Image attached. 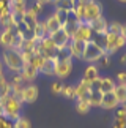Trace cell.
I'll use <instances>...</instances> for the list:
<instances>
[{
    "mask_svg": "<svg viewBox=\"0 0 126 128\" xmlns=\"http://www.w3.org/2000/svg\"><path fill=\"white\" fill-rule=\"evenodd\" d=\"M16 32H17L16 27H13V28H5V30L2 32V35H0V44L8 49L9 46H11L13 36H14V33H16Z\"/></svg>",
    "mask_w": 126,
    "mask_h": 128,
    "instance_id": "8fae6325",
    "label": "cell"
},
{
    "mask_svg": "<svg viewBox=\"0 0 126 128\" xmlns=\"http://www.w3.org/2000/svg\"><path fill=\"white\" fill-rule=\"evenodd\" d=\"M22 98L25 103H33L38 98V88L35 86H27L24 87V92H22Z\"/></svg>",
    "mask_w": 126,
    "mask_h": 128,
    "instance_id": "ac0fdd59",
    "label": "cell"
},
{
    "mask_svg": "<svg viewBox=\"0 0 126 128\" xmlns=\"http://www.w3.org/2000/svg\"><path fill=\"white\" fill-rule=\"evenodd\" d=\"M114 128H126V119H115Z\"/></svg>",
    "mask_w": 126,
    "mask_h": 128,
    "instance_id": "8d00e7d4",
    "label": "cell"
},
{
    "mask_svg": "<svg viewBox=\"0 0 126 128\" xmlns=\"http://www.w3.org/2000/svg\"><path fill=\"white\" fill-rule=\"evenodd\" d=\"M38 2H41L43 5H44V3H51V2H54V0H38Z\"/></svg>",
    "mask_w": 126,
    "mask_h": 128,
    "instance_id": "f6af8a7d",
    "label": "cell"
},
{
    "mask_svg": "<svg viewBox=\"0 0 126 128\" xmlns=\"http://www.w3.org/2000/svg\"><path fill=\"white\" fill-rule=\"evenodd\" d=\"M120 2H123V3H126V0H120Z\"/></svg>",
    "mask_w": 126,
    "mask_h": 128,
    "instance_id": "c3c4849f",
    "label": "cell"
},
{
    "mask_svg": "<svg viewBox=\"0 0 126 128\" xmlns=\"http://www.w3.org/2000/svg\"><path fill=\"white\" fill-rule=\"evenodd\" d=\"M8 2H9V0H8Z\"/></svg>",
    "mask_w": 126,
    "mask_h": 128,
    "instance_id": "681fc988",
    "label": "cell"
},
{
    "mask_svg": "<svg viewBox=\"0 0 126 128\" xmlns=\"http://www.w3.org/2000/svg\"><path fill=\"white\" fill-rule=\"evenodd\" d=\"M87 24H88V27L91 28V32L96 33V35H106V33L109 32V24L103 16L96 18V19H93V21H90Z\"/></svg>",
    "mask_w": 126,
    "mask_h": 128,
    "instance_id": "8992f818",
    "label": "cell"
},
{
    "mask_svg": "<svg viewBox=\"0 0 126 128\" xmlns=\"http://www.w3.org/2000/svg\"><path fill=\"white\" fill-rule=\"evenodd\" d=\"M54 16L57 18L59 24L63 27L68 22V19H69V11H66V10H55V14H54Z\"/></svg>",
    "mask_w": 126,
    "mask_h": 128,
    "instance_id": "484cf974",
    "label": "cell"
},
{
    "mask_svg": "<svg viewBox=\"0 0 126 128\" xmlns=\"http://www.w3.org/2000/svg\"><path fill=\"white\" fill-rule=\"evenodd\" d=\"M91 35H93V32H91V28L88 27V24L87 22H79V26H77V30L74 32V35L71 36L72 41H91Z\"/></svg>",
    "mask_w": 126,
    "mask_h": 128,
    "instance_id": "5b68a950",
    "label": "cell"
},
{
    "mask_svg": "<svg viewBox=\"0 0 126 128\" xmlns=\"http://www.w3.org/2000/svg\"><path fill=\"white\" fill-rule=\"evenodd\" d=\"M101 101H103V92L101 90H91L90 93V106H101Z\"/></svg>",
    "mask_w": 126,
    "mask_h": 128,
    "instance_id": "cb8c5ba5",
    "label": "cell"
},
{
    "mask_svg": "<svg viewBox=\"0 0 126 128\" xmlns=\"http://www.w3.org/2000/svg\"><path fill=\"white\" fill-rule=\"evenodd\" d=\"M101 5L99 3H96L95 0L93 2H90V3H87L85 5V14H84V22H90V21H93V19L96 18H99L101 16Z\"/></svg>",
    "mask_w": 126,
    "mask_h": 128,
    "instance_id": "52a82bcc",
    "label": "cell"
},
{
    "mask_svg": "<svg viewBox=\"0 0 126 128\" xmlns=\"http://www.w3.org/2000/svg\"><path fill=\"white\" fill-rule=\"evenodd\" d=\"M99 63H101V66H104V68H107L109 65H110V54H107L106 52L103 57L99 58Z\"/></svg>",
    "mask_w": 126,
    "mask_h": 128,
    "instance_id": "836d02e7",
    "label": "cell"
},
{
    "mask_svg": "<svg viewBox=\"0 0 126 128\" xmlns=\"http://www.w3.org/2000/svg\"><path fill=\"white\" fill-rule=\"evenodd\" d=\"M62 90H63L62 82H54V84H52V92L54 93H62Z\"/></svg>",
    "mask_w": 126,
    "mask_h": 128,
    "instance_id": "74e56055",
    "label": "cell"
},
{
    "mask_svg": "<svg viewBox=\"0 0 126 128\" xmlns=\"http://www.w3.org/2000/svg\"><path fill=\"white\" fill-rule=\"evenodd\" d=\"M57 60H71L72 56H71V51H69V46H65L59 49V52H57Z\"/></svg>",
    "mask_w": 126,
    "mask_h": 128,
    "instance_id": "4316f807",
    "label": "cell"
},
{
    "mask_svg": "<svg viewBox=\"0 0 126 128\" xmlns=\"http://www.w3.org/2000/svg\"><path fill=\"white\" fill-rule=\"evenodd\" d=\"M109 32L114 33V35H122V24L118 22H112L109 26Z\"/></svg>",
    "mask_w": 126,
    "mask_h": 128,
    "instance_id": "d6a6232c",
    "label": "cell"
},
{
    "mask_svg": "<svg viewBox=\"0 0 126 128\" xmlns=\"http://www.w3.org/2000/svg\"><path fill=\"white\" fill-rule=\"evenodd\" d=\"M8 8H9L11 13L24 14L27 11V0H9V2H8Z\"/></svg>",
    "mask_w": 126,
    "mask_h": 128,
    "instance_id": "30bf717a",
    "label": "cell"
},
{
    "mask_svg": "<svg viewBox=\"0 0 126 128\" xmlns=\"http://www.w3.org/2000/svg\"><path fill=\"white\" fill-rule=\"evenodd\" d=\"M98 78H99V71H98V68H96L95 65H90V66L85 70V73H84V79L88 81V82L98 79Z\"/></svg>",
    "mask_w": 126,
    "mask_h": 128,
    "instance_id": "7402d4cb",
    "label": "cell"
},
{
    "mask_svg": "<svg viewBox=\"0 0 126 128\" xmlns=\"http://www.w3.org/2000/svg\"><path fill=\"white\" fill-rule=\"evenodd\" d=\"M44 36H47L46 24H44V22H38L36 27L33 28V38H36V40H43Z\"/></svg>",
    "mask_w": 126,
    "mask_h": 128,
    "instance_id": "603a6c76",
    "label": "cell"
},
{
    "mask_svg": "<svg viewBox=\"0 0 126 128\" xmlns=\"http://www.w3.org/2000/svg\"><path fill=\"white\" fill-rule=\"evenodd\" d=\"M104 54H106V51H103L98 44L91 40V41L85 43V49H84V54H82V58L87 62H98Z\"/></svg>",
    "mask_w": 126,
    "mask_h": 128,
    "instance_id": "3957f363",
    "label": "cell"
},
{
    "mask_svg": "<svg viewBox=\"0 0 126 128\" xmlns=\"http://www.w3.org/2000/svg\"><path fill=\"white\" fill-rule=\"evenodd\" d=\"M43 62H44V57H43V56H40V54H33V57L30 58V62H28V63H32V65L35 66L38 71H40Z\"/></svg>",
    "mask_w": 126,
    "mask_h": 128,
    "instance_id": "f1b7e54d",
    "label": "cell"
},
{
    "mask_svg": "<svg viewBox=\"0 0 126 128\" xmlns=\"http://www.w3.org/2000/svg\"><path fill=\"white\" fill-rule=\"evenodd\" d=\"M46 30H47V36L49 35H52V33H55L57 30H59V28H62V26L59 24V21H57V18L54 16V14H52V16H49L46 19Z\"/></svg>",
    "mask_w": 126,
    "mask_h": 128,
    "instance_id": "d6986e66",
    "label": "cell"
},
{
    "mask_svg": "<svg viewBox=\"0 0 126 128\" xmlns=\"http://www.w3.org/2000/svg\"><path fill=\"white\" fill-rule=\"evenodd\" d=\"M0 24H2L5 28H13V27H16V26H14V21H13V13L9 11V8L3 10V11L0 13Z\"/></svg>",
    "mask_w": 126,
    "mask_h": 128,
    "instance_id": "e0dca14e",
    "label": "cell"
},
{
    "mask_svg": "<svg viewBox=\"0 0 126 128\" xmlns=\"http://www.w3.org/2000/svg\"><path fill=\"white\" fill-rule=\"evenodd\" d=\"M90 103H87V101H79L77 103V111L80 112V114H87V112L90 111Z\"/></svg>",
    "mask_w": 126,
    "mask_h": 128,
    "instance_id": "1f68e13d",
    "label": "cell"
},
{
    "mask_svg": "<svg viewBox=\"0 0 126 128\" xmlns=\"http://www.w3.org/2000/svg\"><path fill=\"white\" fill-rule=\"evenodd\" d=\"M38 14H35V11L33 10H28V11L24 13V16H22V22L25 24V26L30 28V30H33V28L36 27V24H38Z\"/></svg>",
    "mask_w": 126,
    "mask_h": 128,
    "instance_id": "9a60e30c",
    "label": "cell"
},
{
    "mask_svg": "<svg viewBox=\"0 0 126 128\" xmlns=\"http://www.w3.org/2000/svg\"><path fill=\"white\" fill-rule=\"evenodd\" d=\"M74 88H76V98H79L82 93H85V92L90 90V82L85 81V79H82V81L79 82V86L74 87Z\"/></svg>",
    "mask_w": 126,
    "mask_h": 128,
    "instance_id": "83f0119b",
    "label": "cell"
},
{
    "mask_svg": "<svg viewBox=\"0 0 126 128\" xmlns=\"http://www.w3.org/2000/svg\"><path fill=\"white\" fill-rule=\"evenodd\" d=\"M90 93H91V90L85 92V93H82V95L77 98V100H79V101H87V103H88V101H90Z\"/></svg>",
    "mask_w": 126,
    "mask_h": 128,
    "instance_id": "ab89813d",
    "label": "cell"
},
{
    "mask_svg": "<svg viewBox=\"0 0 126 128\" xmlns=\"http://www.w3.org/2000/svg\"><path fill=\"white\" fill-rule=\"evenodd\" d=\"M96 44H98V46L103 49V51H106V36L104 35H98V38H96V40H93Z\"/></svg>",
    "mask_w": 126,
    "mask_h": 128,
    "instance_id": "e575fe53",
    "label": "cell"
},
{
    "mask_svg": "<svg viewBox=\"0 0 126 128\" xmlns=\"http://www.w3.org/2000/svg\"><path fill=\"white\" fill-rule=\"evenodd\" d=\"M69 51H71V56L72 57H77V58H82V54H84V49H85V41H69Z\"/></svg>",
    "mask_w": 126,
    "mask_h": 128,
    "instance_id": "4fadbf2b",
    "label": "cell"
},
{
    "mask_svg": "<svg viewBox=\"0 0 126 128\" xmlns=\"http://www.w3.org/2000/svg\"><path fill=\"white\" fill-rule=\"evenodd\" d=\"M3 58L9 70L16 73H21L24 65H25V62H24V58L21 56V51H16V49H6L3 52Z\"/></svg>",
    "mask_w": 126,
    "mask_h": 128,
    "instance_id": "7a4b0ae2",
    "label": "cell"
},
{
    "mask_svg": "<svg viewBox=\"0 0 126 128\" xmlns=\"http://www.w3.org/2000/svg\"><path fill=\"white\" fill-rule=\"evenodd\" d=\"M55 65H57V58H44L40 71L47 76H52V74H55Z\"/></svg>",
    "mask_w": 126,
    "mask_h": 128,
    "instance_id": "2e32d148",
    "label": "cell"
},
{
    "mask_svg": "<svg viewBox=\"0 0 126 128\" xmlns=\"http://www.w3.org/2000/svg\"><path fill=\"white\" fill-rule=\"evenodd\" d=\"M122 63H126V54H125V56L122 57Z\"/></svg>",
    "mask_w": 126,
    "mask_h": 128,
    "instance_id": "bcb514c9",
    "label": "cell"
},
{
    "mask_svg": "<svg viewBox=\"0 0 126 128\" xmlns=\"http://www.w3.org/2000/svg\"><path fill=\"white\" fill-rule=\"evenodd\" d=\"M62 93L65 96H68V98H76V88L72 86H65L63 90H62Z\"/></svg>",
    "mask_w": 126,
    "mask_h": 128,
    "instance_id": "4dcf8cb0",
    "label": "cell"
},
{
    "mask_svg": "<svg viewBox=\"0 0 126 128\" xmlns=\"http://www.w3.org/2000/svg\"><path fill=\"white\" fill-rule=\"evenodd\" d=\"M51 38H52V41H54V44L57 46V49H62V48H65V46H68L69 44V41H71V38H69V35L65 32V28H59L55 33H52V35H49Z\"/></svg>",
    "mask_w": 126,
    "mask_h": 128,
    "instance_id": "ba28073f",
    "label": "cell"
},
{
    "mask_svg": "<svg viewBox=\"0 0 126 128\" xmlns=\"http://www.w3.org/2000/svg\"><path fill=\"white\" fill-rule=\"evenodd\" d=\"M90 90H101V78L90 82Z\"/></svg>",
    "mask_w": 126,
    "mask_h": 128,
    "instance_id": "d590c367",
    "label": "cell"
},
{
    "mask_svg": "<svg viewBox=\"0 0 126 128\" xmlns=\"http://www.w3.org/2000/svg\"><path fill=\"white\" fill-rule=\"evenodd\" d=\"M36 74H38V70L32 65V63H28V62L24 65L22 71H21V76H22L24 81H33L36 78Z\"/></svg>",
    "mask_w": 126,
    "mask_h": 128,
    "instance_id": "5bb4252c",
    "label": "cell"
},
{
    "mask_svg": "<svg viewBox=\"0 0 126 128\" xmlns=\"http://www.w3.org/2000/svg\"><path fill=\"white\" fill-rule=\"evenodd\" d=\"M122 36L126 40V26H122Z\"/></svg>",
    "mask_w": 126,
    "mask_h": 128,
    "instance_id": "7bdbcfd3",
    "label": "cell"
},
{
    "mask_svg": "<svg viewBox=\"0 0 126 128\" xmlns=\"http://www.w3.org/2000/svg\"><path fill=\"white\" fill-rule=\"evenodd\" d=\"M57 10H66V11H71L76 6V0H54Z\"/></svg>",
    "mask_w": 126,
    "mask_h": 128,
    "instance_id": "44dd1931",
    "label": "cell"
},
{
    "mask_svg": "<svg viewBox=\"0 0 126 128\" xmlns=\"http://www.w3.org/2000/svg\"><path fill=\"white\" fill-rule=\"evenodd\" d=\"M13 126H14V128H32V125H30V120H28V119H25V117H17Z\"/></svg>",
    "mask_w": 126,
    "mask_h": 128,
    "instance_id": "f546056e",
    "label": "cell"
},
{
    "mask_svg": "<svg viewBox=\"0 0 126 128\" xmlns=\"http://www.w3.org/2000/svg\"><path fill=\"white\" fill-rule=\"evenodd\" d=\"M117 79L120 82V86H126V73H118V76H117Z\"/></svg>",
    "mask_w": 126,
    "mask_h": 128,
    "instance_id": "f35d334b",
    "label": "cell"
},
{
    "mask_svg": "<svg viewBox=\"0 0 126 128\" xmlns=\"http://www.w3.org/2000/svg\"><path fill=\"white\" fill-rule=\"evenodd\" d=\"M71 70H72V63H71V60H57L55 74L59 76V78H63V79H65L66 76H69Z\"/></svg>",
    "mask_w": 126,
    "mask_h": 128,
    "instance_id": "9c48e42d",
    "label": "cell"
},
{
    "mask_svg": "<svg viewBox=\"0 0 126 128\" xmlns=\"http://www.w3.org/2000/svg\"><path fill=\"white\" fill-rule=\"evenodd\" d=\"M0 74H2V63H0Z\"/></svg>",
    "mask_w": 126,
    "mask_h": 128,
    "instance_id": "7dc6e473",
    "label": "cell"
},
{
    "mask_svg": "<svg viewBox=\"0 0 126 128\" xmlns=\"http://www.w3.org/2000/svg\"><path fill=\"white\" fill-rule=\"evenodd\" d=\"M117 119H126V106H123L122 109L117 112Z\"/></svg>",
    "mask_w": 126,
    "mask_h": 128,
    "instance_id": "60d3db41",
    "label": "cell"
},
{
    "mask_svg": "<svg viewBox=\"0 0 126 128\" xmlns=\"http://www.w3.org/2000/svg\"><path fill=\"white\" fill-rule=\"evenodd\" d=\"M104 36H106V52L107 54H112L115 51H118L126 43V40L122 35H114V33H110V32H107Z\"/></svg>",
    "mask_w": 126,
    "mask_h": 128,
    "instance_id": "277c9868",
    "label": "cell"
},
{
    "mask_svg": "<svg viewBox=\"0 0 126 128\" xmlns=\"http://www.w3.org/2000/svg\"><path fill=\"white\" fill-rule=\"evenodd\" d=\"M115 88V82L110 79V78H103L101 79V92L107 93V92H114Z\"/></svg>",
    "mask_w": 126,
    "mask_h": 128,
    "instance_id": "d4e9b609",
    "label": "cell"
},
{
    "mask_svg": "<svg viewBox=\"0 0 126 128\" xmlns=\"http://www.w3.org/2000/svg\"><path fill=\"white\" fill-rule=\"evenodd\" d=\"M8 8V0H0V13Z\"/></svg>",
    "mask_w": 126,
    "mask_h": 128,
    "instance_id": "b9f144b4",
    "label": "cell"
},
{
    "mask_svg": "<svg viewBox=\"0 0 126 128\" xmlns=\"http://www.w3.org/2000/svg\"><path fill=\"white\" fill-rule=\"evenodd\" d=\"M90 2H93V0H77V3H80V5H87Z\"/></svg>",
    "mask_w": 126,
    "mask_h": 128,
    "instance_id": "ee69618b",
    "label": "cell"
},
{
    "mask_svg": "<svg viewBox=\"0 0 126 128\" xmlns=\"http://www.w3.org/2000/svg\"><path fill=\"white\" fill-rule=\"evenodd\" d=\"M118 101L117 98H115L114 92H107V93H103V101H101V106L104 108V109H114V108H117Z\"/></svg>",
    "mask_w": 126,
    "mask_h": 128,
    "instance_id": "7c38bea8",
    "label": "cell"
},
{
    "mask_svg": "<svg viewBox=\"0 0 126 128\" xmlns=\"http://www.w3.org/2000/svg\"><path fill=\"white\" fill-rule=\"evenodd\" d=\"M19 111H21V101L16 100L11 93L8 96L0 98V116L16 120L19 117Z\"/></svg>",
    "mask_w": 126,
    "mask_h": 128,
    "instance_id": "6da1fadb",
    "label": "cell"
},
{
    "mask_svg": "<svg viewBox=\"0 0 126 128\" xmlns=\"http://www.w3.org/2000/svg\"><path fill=\"white\" fill-rule=\"evenodd\" d=\"M114 95L115 98H117V101H118V104L122 103V104H126V86H115L114 88Z\"/></svg>",
    "mask_w": 126,
    "mask_h": 128,
    "instance_id": "ffe728a7",
    "label": "cell"
}]
</instances>
